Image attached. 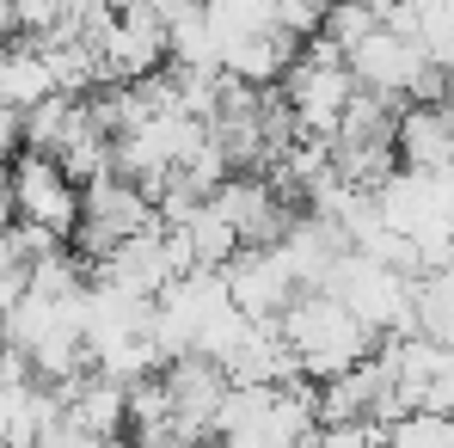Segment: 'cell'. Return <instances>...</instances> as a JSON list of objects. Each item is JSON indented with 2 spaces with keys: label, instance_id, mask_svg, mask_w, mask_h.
I'll return each instance as SVG.
<instances>
[{
  "label": "cell",
  "instance_id": "obj_3",
  "mask_svg": "<svg viewBox=\"0 0 454 448\" xmlns=\"http://www.w3.org/2000/svg\"><path fill=\"white\" fill-rule=\"evenodd\" d=\"M222 271H227V301H233L246 319H258V326H277L283 307H289L295 289H301L277 246H239Z\"/></svg>",
  "mask_w": 454,
  "mask_h": 448
},
{
  "label": "cell",
  "instance_id": "obj_5",
  "mask_svg": "<svg viewBox=\"0 0 454 448\" xmlns=\"http://www.w3.org/2000/svg\"><path fill=\"white\" fill-rule=\"evenodd\" d=\"M399 166H418V172H454V105H418L405 98L399 111Z\"/></svg>",
  "mask_w": 454,
  "mask_h": 448
},
{
  "label": "cell",
  "instance_id": "obj_12",
  "mask_svg": "<svg viewBox=\"0 0 454 448\" xmlns=\"http://www.w3.org/2000/svg\"><path fill=\"white\" fill-rule=\"evenodd\" d=\"M19 222V209H12V160H0V227Z\"/></svg>",
  "mask_w": 454,
  "mask_h": 448
},
{
  "label": "cell",
  "instance_id": "obj_13",
  "mask_svg": "<svg viewBox=\"0 0 454 448\" xmlns=\"http://www.w3.org/2000/svg\"><path fill=\"white\" fill-rule=\"evenodd\" d=\"M12 31H19V25H12V0H0V43H6Z\"/></svg>",
  "mask_w": 454,
  "mask_h": 448
},
{
  "label": "cell",
  "instance_id": "obj_1",
  "mask_svg": "<svg viewBox=\"0 0 454 448\" xmlns=\"http://www.w3.org/2000/svg\"><path fill=\"white\" fill-rule=\"evenodd\" d=\"M277 332L289 338L301 374H313V381H325V374H338V369H356L380 338V332H369L344 301L332 295V289H319V283L295 289V301L277 319Z\"/></svg>",
  "mask_w": 454,
  "mask_h": 448
},
{
  "label": "cell",
  "instance_id": "obj_9",
  "mask_svg": "<svg viewBox=\"0 0 454 448\" xmlns=\"http://www.w3.org/2000/svg\"><path fill=\"white\" fill-rule=\"evenodd\" d=\"M375 25H380V0H332L325 19H319V31H325L338 50H356Z\"/></svg>",
  "mask_w": 454,
  "mask_h": 448
},
{
  "label": "cell",
  "instance_id": "obj_8",
  "mask_svg": "<svg viewBox=\"0 0 454 448\" xmlns=\"http://www.w3.org/2000/svg\"><path fill=\"white\" fill-rule=\"evenodd\" d=\"M184 240H191V252H197V264H227L233 252H239V227L227 222L215 203H203L191 222H184Z\"/></svg>",
  "mask_w": 454,
  "mask_h": 448
},
{
  "label": "cell",
  "instance_id": "obj_7",
  "mask_svg": "<svg viewBox=\"0 0 454 448\" xmlns=\"http://www.w3.org/2000/svg\"><path fill=\"white\" fill-rule=\"evenodd\" d=\"M50 92H62L56 86V68H50V56H43V43L37 37H6L0 43V105H37V98H50Z\"/></svg>",
  "mask_w": 454,
  "mask_h": 448
},
{
  "label": "cell",
  "instance_id": "obj_4",
  "mask_svg": "<svg viewBox=\"0 0 454 448\" xmlns=\"http://www.w3.org/2000/svg\"><path fill=\"white\" fill-rule=\"evenodd\" d=\"M424 62H430V50H424L418 37L387 31V25H375V31L350 50V75H356V86H375V92H411V80H418Z\"/></svg>",
  "mask_w": 454,
  "mask_h": 448
},
{
  "label": "cell",
  "instance_id": "obj_10",
  "mask_svg": "<svg viewBox=\"0 0 454 448\" xmlns=\"http://www.w3.org/2000/svg\"><path fill=\"white\" fill-rule=\"evenodd\" d=\"M387 443H405V448H454V412H436V405H418L405 418L387 424Z\"/></svg>",
  "mask_w": 454,
  "mask_h": 448
},
{
  "label": "cell",
  "instance_id": "obj_11",
  "mask_svg": "<svg viewBox=\"0 0 454 448\" xmlns=\"http://www.w3.org/2000/svg\"><path fill=\"white\" fill-rule=\"evenodd\" d=\"M19 148H25V111L19 105H0V160H12Z\"/></svg>",
  "mask_w": 454,
  "mask_h": 448
},
{
  "label": "cell",
  "instance_id": "obj_2",
  "mask_svg": "<svg viewBox=\"0 0 454 448\" xmlns=\"http://www.w3.org/2000/svg\"><path fill=\"white\" fill-rule=\"evenodd\" d=\"M12 209L19 222L50 227V233H74L80 222V185L68 178V166L43 148H19L12 153Z\"/></svg>",
  "mask_w": 454,
  "mask_h": 448
},
{
  "label": "cell",
  "instance_id": "obj_6",
  "mask_svg": "<svg viewBox=\"0 0 454 448\" xmlns=\"http://www.w3.org/2000/svg\"><path fill=\"white\" fill-rule=\"evenodd\" d=\"M301 56V37L295 31H283V25H264V31H252V37H233L222 50V68L233 80H246V86H277V80L289 75V62Z\"/></svg>",
  "mask_w": 454,
  "mask_h": 448
}]
</instances>
